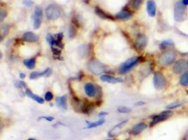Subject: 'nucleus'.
I'll use <instances>...</instances> for the list:
<instances>
[{
	"instance_id": "obj_1",
	"label": "nucleus",
	"mask_w": 188,
	"mask_h": 140,
	"mask_svg": "<svg viewBox=\"0 0 188 140\" xmlns=\"http://www.w3.org/2000/svg\"><path fill=\"white\" fill-rule=\"evenodd\" d=\"M177 53L174 49H166L160 54L158 61L161 66L168 67L174 64L176 61Z\"/></svg>"
},
{
	"instance_id": "obj_2",
	"label": "nucleus",
	"mask_w": 188,
	"mask_h": 140,
	"mask_svg": "<svg viewBox=\"0 0 188 140\" xmlns=\"http://www.w3.org/2000/svg\"><path fill=\"white\" fill-rule=\"evenodd\" d=\"M187 18V6H185L182 1H178L174 6V18L178 23H182Z\"/></svg>"
},
{
	"instance_id": "obj_3",
	"label": "nucleus",
	"mask_w": 188,
	"mask_h": 140,
	"mask_svg": "<svg viewBox=\"0 0 188 140\" xmlns=\"http://www.w3.org/2000/svg\"><path fill=\"white\" fill-rule=\"evenodd\" d=\"M167 83V80L164 75L160 72H156L153 77V84L157 90H164Z\"/></svg>"
},
{
	"instance_id": "obj_4",
	"label": "nucleus",
	"mask_w": 188,
	"mask_h": 140,
	"mask_svg": "<svg viewBox=\"0 0 188 140\" xmlns=\"http://www.w3.org/2000/svg\"><path fill=\"white\" fill-rule=\"evenodd\" d=\"M174 115V112L171 110H166L162 112H161L160 114L155 115L154 116H153L152 121L150 123V127H154L156 125L159 123L166 121V120L170 119V117L173 116Z\"/></svg>"
},
{
	"instance_id": "obj_5",
	"label": "nucleus",
	"mask_w": 188,
	"mask_h": 140,
	"mask_svg": "<svg viewBox=\"0 0 188 140\" xmlns=\"http://www.w3.org/2000/svg\"><path fill=\"white\" fill-rule=\"evenodd\" d=\"M89 70L95 75H100L105 72V67L96 60H92L88 62Z\"/></svg>"
},
{
	"instance_id": "obj_6",
	"label": "nucleus",
	"mask_w": 188,
	"mask_h": 140,
	"mask_svg": "<svg viewBox=\"0 0 188 140\" xmlns=\"http://www.w3.org/2000/svg\"><path fill=\"white\" fill-rule=\"evenodd\" d=\"M61 13L60 9L54 4L49 5L45 10L47 18L50 21H54V20L59 18L61 16Z\"/></svg>"
},
{
	"instance_id": "obj_7",
	"label": "nucleus",
	"mask_w": 188,
	"mask_h": 140,
	"mask_svg": "<svg viewBox=\"0 0 188 140\" xmlns=\"http://www.w3.org/2000/svg\"><path fill=\"white\" fill-rule=\"evenodd\" d=\"M140 57H133L126 61L121 65L120 68V72L121 74H126L128 73L130 70L135 67L140 61Z\"/></svg>"
},
{
	"instance_id": "obj_8",
	"label": "nucleus",
	"mask_w": 188,
	"mask_h": 140,
	"mask_svg": "<svg viewBox=\"0 0 188 140\" xmlns=\"http://www.w3.org/2000/svg\"><path fill=\"white\" fill-rule=\"evenodd\" d=\"M187 68L188 66L187 60L184 58H180L175 61V62L174 64L172 71L175 74H182L187 71Z\"/></svg>"
},
{
	"instance_id": "obj_9",
	"label": "nucleus",
	"mask_w": 188,
	"mask_h": 140,
	"mask_svg": "<svg viewBox=\"0 0 188 140\" xmlns=\"http://www.w3.org/2000/svg\"><path fill=\"white\" fill-rule=\"evenodd\" d=\"M43 10L39 6H36L33 13V27L35 29H38L43 21Z\"/></svg>"
},
{
	"instance_id": "obj_10",
	"label": "nucleus",
	"mask_w": 188,
	"mask_h": 140,
	"mask_svg": "<svg viewBox=\"0 0 188 140\" xmlns=\"http://www.w3.org/2000/svg\"><path fill=\"white\" fill-rule=\"evenodd\" d=\"M135 44L138 51H143L148 44L147 37L144 34H139L135 39Z\"/></svg>"
},
{
	"instance_id": "obj_11",
	"label": "nucleus",
	"mask_w": 188,
	"mask_h": 140,
	"mask_svg": "<svg viewBox=\"0 0 188 140\" xmlns=\"http://www.w3.org/2000/svg\"><path fill=\"white\" fill-rule=\"evenodd\" d=\"M147 11L149 16L154 17L157 14V5L154 0H148L147 2Z\"/></svg>"
},
{
	"instance_id": "obj_12",
	"label": "nucleus",
	"mask_w": 188,
	"mask_h": 140,
	"mask_svg": "<svg viewBox=\"0 0 188 140\" xmlns=\"http://www.w3.org/2000/svg\"><path fill=\"white\" fill-rule=\"evenodd\" d=\"M51 74V70L49 68L46 69L43 72H34L31 73V76H30V78L31 79H36L42 77H49Z\"/></svg>"
},
{
	"instance_id": "obj_13",
	"label": "nucleus",
	"mask_w": 188,
	"mask_h": 140,
	"mask_svg": "<svg viewBox=\"0 0 188 140\" xmlns=\"http://www.w3.org/2000/svg\"><path fill=\"white\" fill-rule=\"evenodd\" d=\"M85 92L86 95L90 97H93L96 95V88L95 85H93L91 83H88L85 85Z\"/></svg>"
},
{
	"instance_id": "obj_14",
	"label": "nucleus",
	"mask_w": 188,
	"mask_h": 140,
	"mask_svg": "<svg viewBox=\"0 0 188 140\" xmlns=\"http://www.w3.org/2000/svg\"><path fill=\"white\" fill-rule=\"evenodd\" d=\"M23 40L26 41V42L34 43L37 42L38 41V36L32 32H27L23 35Z\"/></svg>"
},
{
	"instance_id": "obj_15",
	"label": "nucleus",
	"mask_w": 188,
	"mask_h": 140,
	"mask_svg": "<svg viewBox=\"0 0 188 140\" xmlns=\"http://www.w3.org/2000/svg\"><path fill=\"white\" fill-rule=\"evenodd\" d=\"M100 79L102 81L107 82L109 83H122L123 79L121 78L114 77L110 75H101L100 77Z\"/></svg>"
},
{
	"instance_id": "obj_16",
	"label": "nucleus",
	"mask_w": 188,
	"mask_h": 140,
	"mask_svg": "<svg viewBox=\"0 0 188 140\" xmlns=\"http://www.w3.org/2000/svg\"><path fill=\"white\" fill-rule=\"evenodd\" d=\"M147 124L145 123H139L135 125L134 127H133L131 132H132L133 135H137V134H140L141 132L145 131L147 129Z\"/></svg>"
},
{
	"instance_id": "obj_17",
	"label": "nucleus",
	"mask_w": 188,
	"mask_h": 140,
	"mask_svg": "<svg viewBox=\"0 0 188 140\" xmlns=\"http://www.w3.org/2000/svg\"><path fill=\"white\" fill-rule=\"evenodd\" d=\"M133 14L130 11H128V10H122L120 12L116 15V18H117L118 20H121V21H127V20H129L130 18H132Z\"/></svg>"
},
{
	"instance_id": "obj_18",
	"label": "nucleus",
	"mask_w": 188,
	"mask_h": 140,
	"mask_svg": "<svg viewBox=\"0 0 188 140\" xmlns=\"http://www.w3.org/2000/svg\"><path fill=\"white\" fill-rule=\"evenodd\" d=\"M95 13L101 19L111 20V21H113V19H114V18H113V16H111V15L105 13L102 9L99 8L98 6H96L95 8Z\"/></svg>"
},
{
	"instance_id": "obj_19",
	"label": "nucleus",
	"mask_w": 188,
	"mask_h": 140,
	"mask_svg": "<svg viewBox=\"0 0 188 140\" xmlns=\"http://www.w3.org/2000/svg\"><path fill=\"white\" fill-rule=\"evenodd\" d=\"M26 93L27 96L29 97L30 98H31L32 100H35V101L37 102L38 103H39V104H43V103H44V100L43 98H42L41 97H39V96H38V95H35L34 93L32 92L31 90L27 89Z\"/></svg>"
},
{
	"instance_id": "obj_20",
	"label": "nucleus",
	"mask_w": 188,
	"mask_h": 140,
	"mask_svg": "<svg viewBox=\"0 0 188 140\" xmlns=\"http://www.w3.org/2000/svg\"><path fill=\"white\" fill-rule=\"evenodd\" d=\"M56 103L59 109H66V108H67V105H66V97L65 95L56 98Z\"/></svg>"
},
{
	"instance_id": "obj_21",
	"label": "nucleus",
	"mask_w": 188,
	"mask_h": 140,
	"mask_svg": "<svg viewBox=\"0 0 188 140\" xmlns=\"http://www.w3.org/2000/svg\"><path fill=\"white\" fill-rule=\"evenodd\" d=\"M128 123V120H125V121H123L122 122H121L119 124L116 125L114 127H113V129L109 132L108 133V135L110 137H114L115 136V132H118V130L122 128V127L125 126V125Z\"/></svg>"
},
{
	"instance_id": "obj_22",
	"label": "nucleus",
	"mask_w": 188,
	"mask_h": 140,
	"mask_svg": "<svg viewBox=\"0 0 188 140\" xmlns=\"http://www.w3.org/2000/svg\"><path fill=\"white\" fill-rule=\"evenodd\" d=\"M180 85L183 87L188 86V70L182 74L181 77H180L179 80Z\"/></svg>"
},
{
	"instance_id": "obj_23",
	"label": "nucleus",
	"mask_w": 188,
	"mask_h": 140,
	"mask_svg": "<svg viewBox=\"0 0 188 140\" xmlns=\"http://www.w3.org/2000/svg\"><path fill=\"white\" fill-rule=\"evenodd\" d=\"M24 65L28 69L33 70V69H34V67H35V59L31 58L28 59V60H26L24 61Z\"/></svg>"
},
{
	"instance_id": "obj_24",
	"label": "nucleus",
	"mask_w": 188,
	"mask_h": 140,
	"mask_svg": "<svg viewBox=\"0 0 188 140\" xmlns=\"http://www.w3.org/2000/svg\"><path fill=\"white\" fill-rule=\"evenodd\" d=\"M105 123V120L104 119H100V121H96V122H94V123H88V126L86 127V128L90 129V128H94V127H99L100 126H102V125Z\"/></svg>"
},
{
	"instance_id": "obj_25",
	"label": "nucleus",
	"mask_w": 188,
	"mask_h": 140,
	"mask_svg": "<svg viewBox=\"0 0 188 140\" xmlns=\"http://www.w3.org/2000/svg\"><path fill=\"white\" fill-rule=\"evenodd\" d=\"M174 46V41L171 40H165L163 41L160 44L159 47L161 49H166L168 47H171V46Z\"/></svg>"
},
{
	"instance_id": "obj_26",
	"label": "nucleus",
	"mask_w": 188,
	"mask_h": 140,
	"mask_svg": "<svg viewBox=\"0 0 188 140\" xmlns=\"http://www.w3.org/2000/svg\"><path fill=\"white\" fill-rule=\"evenodd\" d=\"M182 105V102H173L170 103L169 105H167L166 108V109L168 110H172V109H177V108L180 107Z\"/></svg>"
},
{
	"instance_id": "obj_27",
	"label": "nucleus",
	"mask_w": 188,
	"mask_h": 140,
	"mask_svg": "<svg viewBox=\"0 0 188 140\" xmlns=\"http://www.w3.org/2000/svg\"><path fill=\"white\" fill-rule=\"evenodd\" d=\"M143 0H133L132 1V7L134 9H138L142 4Z\"/></svg>"
},
{
	"instance_id": "obj_28",
	"label": "nucleus",
	"mask_w": 188,
	"mask_h": 140,
	"mask_svg": "<svg viewBox=\"0 0 188 140\" xmlns=\"http://www.w3.org/2000/svg\"><path fill=\"white\" fill-rule=\"evenodd\" d=\"M47 40L49 45L51 46V47H54V46L56 45V39L50 34L47 36Z\"/></svg>"
},
{
	"instance_id": "obj_29",
	"label": "nucleus",
	"mask_w": 188,
	"mask_h": 140,
	"mask_svg": "<svg viewBox=\"0 0 188 140\" xmlns=\"http://www.w3.org/2000/svg\"><path fill=\"white\" fill-rule=\"evenodd\" d=\"M118 112L122 113V114H128L131 112V109L126 107H121L118 109Z\"/></svg>"
},
{
	"instance_id": "obj_30",
	"label": "nucleus",
	"mask_w": 188,
	"mask_h": 140,
	"mask_svg": "<svg viewBox=\"0 0 188 140\" xmlns=\"http://www.w3.org/2000/svg\"><path fill=\"white\" fill-rule=\"evenodd\" d=\"M54 95L52 94V93L50 91H47L45 95H44V99H45L46 101H51V100L53 99Z\"/></svg>"
},
{
	"instance_id": "obj_31",
	"label": "nucleus",
	"mask_w": 188,
	"mask_h": 140,
	"mask_svg": "<svg viewBox=\"0 0 188 140\" xmlns=\"http://www.w3.org/2000/svg\"><path fill=\"white\" fill-rule=\"evenodd\" d=\"M23 4L26 5V6H31L33 4V2L31 0H25L23 2Z\"/></svg>"
},
{
	"instance_id": "obj_32",
	"label": "nucleus",
	"mask_w": 188,
	"mask_h": 140,
	"mask_svg": "<svg viewBox=\"0 0 188 140\" xmlns=\"http://www.w3.org/2000/svg\"><path fill=\"white\" fill-rule=\"evenodd\" d=\"M76 30L74 29V28H70V31H69V35H70L71 37H74V36L76 35Z\"/></svg>"
},
{
	"instance_id": "obj_33",
	"label": "nucleus",
	"mask_w": 188,
	"mask_h": 140,
	"mask_svg": "<svg viewBox=\"0 0 188 140\" xmlns=\"http://www.w3.org/2000/svg\"><path fill=\"white\" fill-rule=\"evenodd\" d=\"M0 16H1V21L4 20L5 17L6 16V12L4 10H1V13H0Z\"/></svg>"
},
{
	"instance_id": "obj_34",
	"label": "nucleus",
	"mask_w": 188,
	"mask_h": 140,
	"mask_svg": "<svg viewBox=\"0 0 188 140\" xmlns=\"http://www.w3.org/2000/svg\"><path fill=\"white\" fill-rule=\"evenodd\" d=\"M45 119L46 121H47L49 122H51V121H54V117H51V116H43V117H41L39 119Z\"/></svg>"
},
{
	"instance_id": "obj_35",
	"label": "nucleus",
	"mask_w": 188,
	"mask_h": 140,
	"mask_svg": "<svg viewBox=\"0 0 188 140\" xmlns=\"http://www.w3.org/2000/svg\"><path fill=\"white\" fill-rule=\"evenodd\" d=\"M24 86H26V84L23 81H18V82H17V87L22 88V87H24Z\"/></svg>"
},
{
	"instance_id": "obj_36",
	"label": "nucleus",
	"mask_w": 188,
	"mask_h": 140,
	"mask_svg": "<svg viewBox=\"0 0 188 140\" xmlns=\"http://www.w3.org/2000/svg\"><path fill=\"white\" fill-rule=\"evenodd\" d=\"M108 113H106L105 112H100V114H99V116L100 117H103V116H105L106 115H107Z\"/></svg>"
},
{
	"instance_id": "obj_37",
	"label": "nucleus",
	"mask_w": 188,
	"mask_h": 140,
	"mask_svg": "<svg viewBox=\"0 0 188 140\" xmlns=\"http://www.w3.org/2000/svg\"><path fill=\"white\" fill-rule=\"evenodd\" d=\"M145 104V102H137L135 104L136 106H141V105H144Z\"/></svg>"
},
{
	"instance_id": "obj_38",
	"label": "nucleus",
	"mask_w": 188,
	"mask_h": 140,
	"mask_svg": "<svg viewBox=\"0 0 188 140\" xmlns=\"http://www.w3.org/2000/svg\"><path fill=\"white\" fill-rule=\"evenodd\" d=\"M181 1L182 3H183L185 6H188V0H181Z\"/></svg>"
},
{
	"instance_id": "obj_39",
	"label": "nucleus",
	"mask_w": 188,
	"mask_h": 140,
	"mask_svg": "<svg viewBox=\"0 0 188 140\" xmlns=\"http://www.w3.org/2000/svg\"><path fill=\"white\" fill-rule=\"evenodd\" d=\"M183 140H188V130L186 132V133H185V135L184 137V139Z\"/></svg>"
},
{
	"instance_id": "obj_40",
	"label": "nucleus",
	"mask_w": 188,
	"mask_h": 140,
	"mask_svg": "<svg viewBox=\"0 0 188 140\" xmlns=\"http://www.w3.org/2000/svg\"><path fill=\"white\" fill-rule=\"evenodd\" d=\"M20 77H21V78H24L26 77V74L24 73H21L20 74Z\"/></svg>"
},
{
	"instance_id": "obj_41",
	"label": "nucleus",
	"mask_w": 188,
	"mask_h": 140,
	"mask_svg": "<svg viewBox=\"0 0 188 140\" xmlns=\"http://www.w3.org/2000/svg\"><path fill=\"white\" fill-rule=\"evenodd\" d=\"M83 1H84V2H85V3H87V4H88V2H89V0H83Z\"/></svg>"
},
{
	"instance_id": "obj_42",
	"label": "nucleus",
	"mask_w": 188,
	"mask_h": 140,
	"mask_svg": "<svg viewBox=\"0 0 188 140\" xmlns=\"http://www.w3.org/2000/svg\"><path fill=\"white\" fill-rule=\"evenodd\" d=\"M28 140H36L35 139H33V138H31V139H28Z\"/></svg>"
},
{
	"instance_id": "obj_43",
	"label": "nucleus",
	"mask_w": 188,
	"mask_h": 140,
	"mask_svg": "<svg viewBox=\"0 0 188 140\" xmlns=\"http://www.w3.org/2000/svg\"><path fill=\"white\" fill-rule=\"evenodd\" d=\"M187 66H188V58H187Z\"/></svg>"
},
{
	"instance_id": "obj_44",
	"label": "nucleus",
	"mask_w": 188,
	"mask_h": 140,
	"mask_svg": "<svg viewBox=\"0 0 188 140\" xmlns=\"http://www.w3.org/2000/svg\"><path fill=\"white\" fill-rule=\"evenodd\" d=\"M107 140H112V139H107Z\"/></svg>"
}]
</instances>
